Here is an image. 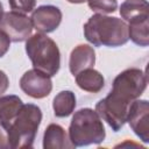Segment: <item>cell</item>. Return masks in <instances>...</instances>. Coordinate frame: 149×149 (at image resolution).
I'll return each instance as SVG.
<instances>
[{"label": "cell", "mask_w": 149, "mask_h": 149, "mask_svg": "<svg viewBox=\"0 0 149 149\" xmlns=\"http://www.w3.org/2000/svg\"><path fill=\"white\" fill-rule=\"evenodd\" d=\"M148 78L143 70L130 68L120 72L113 80L111 92L95 105V112L113 132H119L127 120L130 104L147 88Z\"/></svg>", "instance_id": "1"}, {"label": "cell", "mask_w": 149, "mask_h": 149, "mask_svg": "<svg viewBox=\"0 0 149 149\" xmlns=\"http://www.w3.org/2000/svg\"><path fill=\"white\" fill-rule=\"evenodd\" d=\"M84 36L94 47H121L129 40L128 24L115 16L94 14L84 24Z\"/></svg>", "instance_id": "2"}, {"label": "cell", "mask_w": 149, "mask_h": 149, "mask_svg": "<svg viewBox=\"0 0 149 149\" xmlns=\"http://www.w3.org/2000/svg\"><path fill=\"white\" fill-rule=\"evenodd\" d=\"M68 135L73 147H86L100 144L106 137V130L95 109L85 107L72 115Z\"/></svg>", "instance_id": "3"}, {"label": "cell", "mask_w": 149, "mask_h": 149, "mask_svg": "<svg viewBox=\"0 0 149 149\" xmlns=\"http://www.w3.org/2000/svg\"><path fill=\"white\" fill-rule=\"evenodd\" d=\"M41 121V108L35 104H23L15 119L7 128L10 148H33Z\"/></svg>", "instance_id": "4"}, {"label": "cell", "mask_w": 149, "mask_h": 149, "mask_svg": "<svg viewBox=\"0 0 149 149\" xmlns=\"http://www.w3.org/2000/svg\"><path fill=\"white\" fill-rule=\"evenodd\" d=\"M26 52L34 69L54 77L61 68V51L47 34L36 33L26 40Z\"/></svg>", "instance_id": "5"}, {"label": "cell", "mask_w": 149, "mask_h": 149, "mask_svg": "<svg viewBox=\"0 0 149 149\" xmlns=\"http://www.w3.org/2000/svg\"><path fill=\"white\" fill-rule=\"evenodd\" d=\"M0 29L9 37L10 42H23L33 33L30 17L19 12H6L0 20Z\"/></svg>", "instance_id": "6"}, {"label": "cell", "mask_w": 149, "mask_h": 149, "mask_svg": "<svg viewBox=\"0 0 149 149\" xmlns=\"http://www.w3.org/2000/svg\"><path fill=\"white\" fill-rule=\"evenodd\" d=\"M19 84L22 92L34 99H43L52 91L51 77L36 69L26 71L20 78Z\"/></svg>", "instance_id": "7"}, {"label": "cell", "mask_w": 149, "mask_h": 149, "mask_svg": "<svg viewBox=\"0 0 149 149\" xmlns=\"http://www.w3.org/2000/svg\"><path fill=\"white\" fill-rule=\"evenodd\" d=\"M135 135L144 143H149V102L146 99L134 100L128 109L127 120Z\"/></svg>", "instance_id": "8"}, {"label": "cell", "mask_w": 149, "mask_h": 149, "mask_svg": "<svg viewBox=\"0 0 149 149\" xmlns=\"http://www.w3.org/2000/svg\"><path fill=\"white\" fill-rule=\"evenodd\" d=\"M62 12L58 7L52 5H42L31 12L33 28L37 33L49 34L55 31L62 22Z\"/></svg>", "instance_id": "9"}, {"label": "cell", "mask_w": 149, "mask_h": 149, "mask_svg": "<svg viewBox=\"0 0 149 149\" xmlns=\"http://www.w3.org/2000/svg\"><path fill=\"white\" fill-rule=\"evenodd\" d=\"M95 64V51L88 44H78L70 54L69 70L71 74L76 76L85 69L93 68Z\"/></svg>", "instance_id": "10"}, {"label": "cell", "mask_w": 149, "mask_h": 149, "mask_svg": "<svg viewBox=\"0 0 149 149\" xmlns=\"http://www.w3.org/2000/svg\"><path fill=\"white\" fill-rule=\"evenodd\" d=\"M71 143L65 129L57 123H50L43 134V149H71Z\"/></svg>", "instance_id": "11"}, {"label": "cell", "mask_w": 149, "mask_h": 149, "mask_svg": "<svg viewBox=\"0 0 149 149\" xmlns=\"http://www.w3.org/2000/svg\"><path fill=\"white\" fill-rule=\"evenodd\" d=\"M76 83L78 87L85 92L90 93H99L105 86V78L104 76L93 68L85 69L77 73Z\"/></svg>", "instance_id": "12"}, {"label": "cell", "mask_w": 149, "mask_h": 149, "mask_svg": "<svg viewBox=\"0 0 149 149\" xmlns=\"http://www.w3.org/2000/svg\"><path fill=\"white\" fill-rule=\"evenodd\" d=\"M22 106H23V102L20 97L15 94L1 95L0 97V123L3 125L6 128H8Z\"/></svg>", "instance_id": "13"}, {"label": "cell", "mask_w": 149, "mask_h": 149, "mask_svg": "<svg viewBox=\"0 0 149 149\" xmlns=\"http://www.w3.org/2000/svg\"><path fill=\"white\" fill-rule=\"evenodd\" d=\"M77 99L72 91L64 90L58 92L52 100L54 114L57 118H66L71 115L76 108Z\"/></svg>", "instance_id": "14"}, {"label": "cell", "mask_w": 149, "mask_h": 149, "mask_svg": "<svg viewBox=\"0 0 149 149\" xmlns=\"http://www.w3.org/2000/svg\"><path fill=\"white\" fill-rule=\"evenodd\" d=\"M128 37L140 47L149 45V16L140 17L128 22Z\"/></svg>", "instance_id": "15"}, {"label": "cell", "mask_w": 149, "mask_h": 149, "mask_svg": "<svg viewBox=\"0 0 149 149\" xmlns=\"http://www.w3.org/2000/svg\"><path fill=\"white\" fill-rule=\"evenodd\" d=\"M120 15L123 21L130 22L133 20L149 16V5L147 0H126L120 6Z\"/></svg>", "instance_id": "16"}, {"label": "cell", "mask_w": 149, "mask_h": 149, "mask_svg": "<svg viewBox=\"0 0 149 149\" xmlns=\"http://www.w3.org/2000/svg\"><path fill=\"white\" fill-rule=\"evenodd\" d=\"M87 5L97 14H109L116 10L118 0H87Z\"/></svg>", "instance_id": "17"}, {"label": "cell", "mask_w": 149, "mask_h": 149, "mask_svg": "<svg viewBox=\"0 0 149 149\" xmlns=\"http://www.w3.org/2000/svg\"><path fill=\"white\" fill-rule=\"evenodd\" d=\"M8 3L12 10L28 14L35 9L36 0H8Z\"/></svg>", "instance_id": "18"}, {"label": "cell", "mask_w": 149, "mask_h": 149, "mask_svg": "<svg viewBox=\"0 0 149 149\" xmlns=\"http://www.w3.org/2000/svg\"><path fill=\"white\" fill-rule=\"evenodd\" d=\"M10 47V40L9 37L0 29V57L5 56Z\"/></svg>", "instance_id": "19"}, {"label": "cell", "mask_w": 149, "mask_h": 149, "mask_svg": "<svg viewBox=\"0 0 149 149\" xmlns=\"http://www.w3.org/2000/svg\"><path fill=\"white\" fill-rule=\"evenodd\" d=\"M0 148H10L9 139H8V130L1 123H0Z\"/></svg>", "instance_id": "20"}, {"label": "cell", "mask_w": 149, "mask_h": 149, "mask_svg": "<svg viewBox=\"0 0 149 149\" xmlns=\"http://www.w3.org/2000/svg\"><path fill=\"white\" fill-rule=\"evenodd\" d=\"M8 87H9V79L7 74L2 70H0V97L7 91Z\"/></svg>", "instance_id": "21"}, {"label": "cell", "mask_w": 149, "mask_h": 149, "mask_svg": "<svg viewBox=\"0 0 149 149\" xmlns=\"http://www.w3.org/2000/svg\"><path fill=\"white\" fill-rule=\"evenodd\" d=\"M135 147V148H142V146H140V144H137V143H134V142H129V140H127V141H125L123 143H119V144H116L115 146V148H118V147Z\"/></svg>", "instance_id": "22"}, {"label": "cell", "mask_w": 149, "mask_h": 149, "mask_svg": "<svg viewBox=\"0 0 149 149\" xmlns=\"http://www.w3.org/2000/svg\"><path fill=\"white\" fill-rule=\"evenodd\" d=\"M68 2H70V3H84V2H86L87 0H66Z\"/></svg>", "instance_id": "23"}, {"label": "cell", "mask_w": 149, "mask_h": 149, "mask_svg": "<svg viewBox=\"0 0 149 149\" xmlns=\"http://www.w3.org/2000/svg\"><path fill=\"white\" fill-rule=\"evenodd\" d=\"M2 15H3V7H2V3L0 2V20L2 19Z\"/></svg>", "instance_id": "24"}]
</instances>
